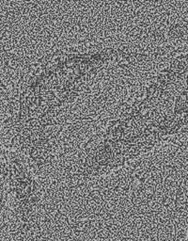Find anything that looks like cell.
I'll return each instance as SVG.
<instances>
[{"mask_svg":"<svg viewBox=\"0 0 188 241\" xmlns=\"http://www.w3.org/2000/svg\"><path fill=\"white\" fill-rule=\"evenodd\" d=\"M153 51L128 41L58 42L13 61L0 78V143L43 181L58 164L64 134L79 107L117 70L147 63Z\"/></svg>","mask_w":188,"mask_h":241,"instance_id":"obj_1","label":"cell"}]
</instances>
